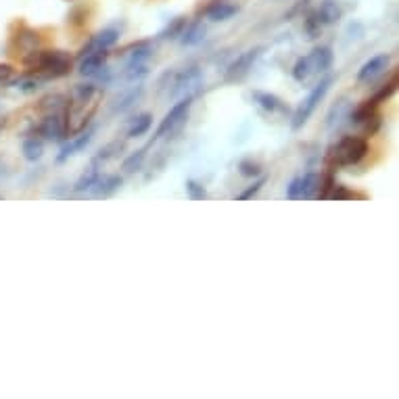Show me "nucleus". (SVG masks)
Returning <instances> with one entry per match:
<instances>
[{
    "instance_id": "nucleus-29",
    "label": "nucleus",
    "mask_w": 399,
    "mask_h": 399,
    "mask_svg": "<svg viewBox=\"0 0 399 399\" xmlns=\"http://www.w3.org/2000/svg\"><path fill=\"white\" fill-rule=\"evenodd\" d=\"M239 172L245 178H258V176H262V163L253 161V159H243L239 163Z\"/></svg>"
},
{
    "instance_id": "nucleus-15",
    "label": "nucleus",
    "mask_w": 399,
    "mask_h": 399,
    "mask_svg": "<svg viewBox=\"0 0 399 399\" xmlns=\"http://www.w3.org/2000/svg\"><path fill=\"white\" fill-rule=\"evenodd\" d=\"M322 190V176L316 172H307L299 176V201L301 199H314Z\"/></svg>"
},
{
    "instance_id": "nucleus-24",
    "label": "nucleus",
    "mask_w": 399,
    "mask_h": 399,
    "mask_svg": "<svg viewBox=\"0 0 399 399\" xmlns=\"http://www.w3.org/2000/svg\"><path fill=\"white\" fill-rule=\"evenodd\" d=\"M44 153V140L36 134L23 140V157L27 161H38Z\"/></svg>"
},
{
    "instance_id": "nucleus-16",
    "label": "nucleus",
    "mask_w": 399,
    "mask_h": 399,
    "mask_svg": "<svg viewBox=\"0 0 399 399\" xmlns=\"http://www.w3.org/2000/svg\"><path fill=\"white\" fill-rule=\"evenodd\" d=\"M253 101L267 111V113H286L288 109H286V103L282 101V99H278L276 94H272V92H262V90H255L253 92Z\"/></svg>"
},
{
    "instance_id": "nucleus-34",
    "label": "nucleus",
    "mask_w": 399,
    "mask_h": 399,
    "mask_svg": "<svg viewBox=\"0 0 399 399\" xmlns=\"http://www.w3.org/2000/svg\"><path fill=\"white\" fill-rule=\"evenodd\" d=\"M264 184H266V178H260V180H255V182H253V184H251V186H249L247 190H243V192H241V195H239L237 199H239V201H247V199L255 197V195H258V192L262 190V186H264Z\"/></svg>"
},
{
    "instance_id": "nucleus-1",
    "label": "nucleus",
    "mask_w": 399,
    "mask_h": 399,
    "mask_svg": "<svg viewBox=\"0 0 399 399\" xmlns=\"http://www.w3.org/2000/svg\"><path fill=\"white\" fill-rule=\"evenodd\" d=\"M99 101H101V90L94 84H78L74 88L67 111H65L67 136L82 132L90 124V120L99 107Z\"/></svg>"
},
{
    "instance_id": "nucleus-33",
    "label": "nucleus",
    "mask_w": 399,
    "mask_h": 399,
    "mask_svg": "<svg viewBox=\"0 0 399 399\" xmlns=\"http://www.w3.org/2000/svg\"><path fill=\"white\" fill-rule=\"evenodd\" d=\"M63 101H65V99H63L61 94H55V97H48V99H44L40 107H42L44 111H48V113H52V111H61V107H63Z\"/></svg>"
},
{
    "instance_id": "nucleus-6",
    "label": "nucleus",
    "mask_w": 399,
    "mask_h": 399,
    "mask_svg": "<svg viewBox=\"0 0 399 399\" xmlns=\"http://www.w3.org/2000/svg\"><path fill=\"white\" fill-rule=\"evenodd\" d=\"M192 101H195V97H182V99L169 109V113L163 118V122L159 124V128H157V132L153 136V140H159V138H163V136H172L174 132H178V130L186 124V120H188Z\"/></svg>"
},
{
    "instance_id": "nucleus-32",
    "label": "nucleus",
    "mask_w": 399,
    "mask_h": 399,
    "mask_svg": "<svg viewBox=\"0 0 399 399\" xmlns=\"http://www.w3.org/2000/svg\"><path fill=\"white\" fill-rule=\"evenodd\" d=\"M320 29H322V25H320L316 13L307 15V19H305V31H307V36H309V38H318V36H320Z\"/></svg>"
},
{
    "instance_id": "nucleus-31",
    "label": "nucleus",
    "mask_w": 399,
    "mask_h": 399,
    "mask_svg": "<svg viewBox=\"0 0 399 399\" xmlns=\"http://www.w3.org/2000/svg\"><path fill=\"white\" fill-rule=\"evenodd\" d=\"M328 199H335V201H343V199H364V195H356L354 190H349V188L343 186V184H332V192L328 195Z\"/></svg>"
},
{
    "instance_id": "nucleus-21",
    "label": "nucleus",
    "mask_w": 399,
    "mask_h": 399,
    "mask_svg": "<svg viewBox=\"0 0 399 399\" xmlns=\"http://www.w3.org/2000/svg\"><path fill=\"white\" fill-rule=\"evenodd\" d=\"M349 113H351V105L347 99H341L337 101V105L330 109L328 113V128H339L343 124V120H349Z\"/></svg>"
},
{
    "instance_id": "nucleus-12",
    "label": "nucleus",
    "mask_w": 399,
    "mask_h": 399,
    "mask_svg": "<svg viewBox=\"0 0 399 399\" xmlns=\"http://www.w3.org/2000/svg\"><path fill=\"white\" fill-rule=\"evenodd\" d=\"M94 132H97V128L92 126V128H84L82 132H78V136H74L67 144H63V148H61V153L57 155V163H65L69 157H74V155H78L80 150H84L90 142H92V138H94Z\"/></svg>"
},
{
    "instance_id": "nucleus-3",
    "label": "nucleus",
    "mask_w": 399,
    "mask_h": 399,
    "mask_svg": "<svg viewBox=\"0 0 399 399\" xmlns=\"http://www.w3.org/2000/svg\"><path fill=\"white\" fill-rule=\"evenodd\" d=\"M368 155V140L362 136H343L328 148V161L332 167L358 165Z\"/></svg>"
},
{
    "instance_id": "nucleus-9",
    "label": "nucleus",
    "mask_w": 399,
    "mask_h": 399,
    "mask_svg": "<svg viewBox=\"0 0 399 399\" xmlns=\"http://www.w3.org/2000/svg\"><path fill=\"white\" fill-rule=\"evenodd\" d=\"M260 57H262V48H251L239 55L226 69V82H241L243 78H247Z\"/></svg>"
},
{
    "instance_id": "nucleus-23",
    "label": "nucleus",
    "mask_w": 399,
    "mask_h": 399,
    "mask_svg": "<svg viewBox=\"0 0 399 399\" xmlns=\"http://www.w3.org/2000/svg\"><path fill=\"white\" fill-rule=\"evenodd\" d=\"M205 38V25L203 23H190L184 27L182 36H180V42L184 46H197L199 42H203Z\"/></svg>"
},
{
    "instance_id": "nucleus-26",
    "label": "nucleus",
    "mask_w": 399,
    "mask_h": 399,
    "mask_svg": "<svg viewBox=\"0 0 399 399\" xmlns=\"http://www.w3.org/2000/svg\"><path fill=\"white\" fill-rule=\"evenodd\" d=\"M184 27H186V19H184V17H176V19H172V21L159 31V40H176V38L182 36Z\"/></svg>"
},
{
    "instance_id": "nucleus-14",
    "label": "nucleus",
    "mask_w": 399,
    "mask_h": 399,
    "mask_svg": "<svg viewBox=\"0 0 399 399\" xmlns=\"http://www.w3.org/2000/svg\"><path fill=\"white\" fill-rule=\"evenodd\" d=\"M122 184H124L122 176H115V174L103 176V174H101L99 180H97V184L92 186V195L99 197V199H107V197H111L113 192H118V190L122 188Z\"/></svg>"
},
{
    "instance_id": "nucleus-4",
    "label": "nucleus",
    "mask_w": 399,
    "mask_h": 399,
    "mask_svg": "<svg viewBox=\"0 0 399 399\" xmlns=\"http://www.w3.org/2000/svg\"><path fill=\"white\" fill-rule=\"evenodd\" d=\"M332 61H335V55L328 46H318L314 48L309 55L297 59V63L293 65V78L297 82H307L312 76H318V74H324L332 67Z\"/></svg>"
},
{
    "instance_id": "nucleus-25",
    "label": "nucleus",
    "mask_w": 399,
    "mask_h": 399,
    "mask_svg": "<svg viewBox=\"0 0 399 399\" xmlns=\"http://www.w3.org/2000/svg\"><path fill=\"white\" fill-rule=\"evenodd\" d=\"M124 148V142H120V140H113V142H109V144H105L97 155H94V159H92V165H97V167H101V165H105L109 159H113V157H118L120 155V150Z\"/></svg>"
},
{
    "instance_id": "nucleus-35",
    "label": "nucleus",
    "mask_w": 399,
    "mask_h": 399,
    "mask_svg": "<svg viewBox=\"0 0 399 399\" xmlns=\"http://www.w3.org/2000/svg\"><path fill=\"white\" fill-rule=\"evenodd\" d=\"M10 67L8 65H0V82H6L8 78H10Z\"/></svg>"
},
{
    "instance_id": "nucleus-28",
    "label": "nucleus",
    "mask_w": 399,
    "mask_h": 399,
    "mask_svg": "<svg viewBox=\"0 0 399 399\" xmlns=\"http://www.w3.org/2000/svg\"><path fill=\"white\" fill-rule=\"evenodd\" d=\"M146 148H148V146H142V148H138L136 153H132L130 157H126V161L122 163L124 174H134V172L142 169V163H144V159H146Z\"/></svg>"
},
{
    "instance_id": "nucleus-30",
    "label": "nucleus",
    "mask_w": 399,
    "mask_h": 399,
    "mask_svg": "<svg viewBox=\"0 0 399 399\" xmlns=\"http://www.w3.org/2000/svg\"><path fill=\"white\" fill-rule=\"evenodd\" d=\"M186 195L192 199V201H205L207 199V190L203 184H199L197 180H186Z\"/></svg>"
},
{
    "instance_id": "nucleus-13",
    "label": "nucleus",
    "mask_w": 399,
    "mask_h": 399,
    "mask_svg": "<svg viewBox=\"0 0 399 399\" xmlns=\"http://www.w3.org/2000/svg\"><path fill=\"white\" fill-rule=\"evenodd\" d=\"M120 40V29L118 27H107L103 31H99L97 36H92L80 50V57L92 52V50H109L115 42Z\"/></svg>"
},
{
    "instance_id": "nucleus-19",
    "label": "nucleus",
    "mask_w": 399,
    "mask_h": 399,
    "mask_svg": "<svg viewBox=\"0 0 399 399\" xmlns=\"http://www.w3.org/2000/svg\"><path fill=\"white\" fill-rule=\"evenodd\" d=\"M237 13H239V6L232 4V2H214L207 8V19H211V21H228Z\"/></svg>"
},
{
    "instance_id": "nucleus-20",
    "label": "nucleus",
    "mask_w": 399,
    "mask_h": 399,
    "mask_svg": "<svg viewBox=\"0 0 399 399\" xmlns=\"http://www.w3.org/2000/svg\"><path fill=\"white\" fill-rule=\"evenodd\" d=\"M150 57H153V46L148 42H138L128 50L126 67H130V65H146Z\"/></svg>"
},
{
    "instance_id": "nucleus-22",
    "label": "nucleus",
    "mask_w": 399,
    "mask_h": 399,
    "mask_svg": "<svg viewBox=\"0 0 399 399\" xmlns=\"http://www.w3.org/2000/svg\"><path fill=\"white\" fill-rule=\"evenodd\" d=\"M99 176H101V167L90 165V167H88V169L80 176V180L74 184V192H90V190H92V186L97 184Z\"/></svg>"
},
{
    "instance_id": "nucleus-18",
    "label": "nucleus",
    "mask_w": 399,
    "mask_h": 399,
    "mask_svg": "<svg viewBox=\"0 0 399 399\" xmlns=\"http://www.w3.org/2000/svg\"><path fill=\"white\" fill-rule=\"evenodd\" d=\"M341 15H343V10L335 0H324L316 10V17H318L320 25H335L341 19Z\"/></svg>"
},
{
    "instance_id": "nucleus-11",
    "label": "nucleus",
    "mask_w": 399,
    "mask_h": 399,
    "mask_svg": "<svg viewBox=\"0 0 399 399\" xmlns=\"http://www.w3.org/2000/svg\"><path fill=\"white\" fill-rule=\"evenodd\" d=\"M389 63H391V57L385 52V55H377L372 57L370 61H366L360 71H358V82L360 84H372L377 82L387 69H389Z\"/></svg>"
},
{
    "instance_id": "nucleus-17",
    "label": "nucleus",
    "mask_w": 399,
    "mask_h": 399,
    "mask_svg": "<svg viewBox=\"0 0 399 399\" xmlns=\"http://www.w3.org/2000/svg\"><path fill=\"white\" fill-rule=\"evenodd\" d=\"M142 92H144V88H142L140 84L134 86V88H130V90H126V92H122V94L113 101V105H111V113H124V111H128L130 107H134V105L140 101Z\"/></svg>"
},
{
    "instance_id": "nucleus-2",
    "label": "nucleus",
    "mask_w": 399,
    "mask_h": 399,
    "mask_svg": "<svg viewBox=\"0 0 399 399\" xmlns=\"http://www.w3.org/2000/svg\"><path fill=\"white\" fill-rule=\"evenodd\" d=\"M23 61L40 76V80L63 78L71 71V55L65 50H34Z\"/></svg>"
},
{
    "instance_id": "nucleus-7",
    "label": "nucleus",
    "mask_w": 399,
    "mask_h": 399,
    "mask_svg": "<svg viewBox=\"0 0 399 399\" xmlns=\"http://www.w3.org/2000/svg\"><path fill=\"white\" fill-rule=\"evenodd\" d=\"M169 97L178 99V97H195V90L201 86L203 82V74L199 67H188L184 71H174L169 78Z\"/></svg>"
},
{
    "instance_id": "nucleus-27",
    "label": "nucleus",
    "mask_w": 399,
    "mask_h": 399,
    "mask_svg": "<svg viewBox=\"0 0 399 399\" xmlns=\"http://www.w3.org/2000/svg\"><path fill=\"white\" fill-rule=\"evenodd\" d=\"M150 126H153V115H150V113L138 115L132 124H130V128H128V138H140V136H144V134L150 130Z\"/></svg>"
},
{
    "instance_id": "nucleus-5",
    "label": "nucleus",
    "mask_w": 399,
    "mask_h": 399,
    "mask_svg": "<svg viewBox=\"0 0 399 399\" xmlns=\"http://www.w3.org/2000/svg\"><path fill=\"white\" fill-rule=\"evenodd\" d=\"M332 78H324L318 86H314V90L297 105V109H295V113H293V120H290V128L293 130H301L307 122H309V118H312V113L316 111V107L322 103V99L326 97V92L330 90V86H332Z\"/></svg>"
},
{
    "instance_id": "nucleus-8",
    "label": "nucleus",
    "mask_w": 399,
    "mask_h": 399,
    "mask_svg": "<svg viewBox=\"0 0 399 399\" xmlns=\"http://www.w3.org/2000/svg\"><path fill=\"white\" fill-rule=\"evenodd\" d=\"M107 50H92V52H88V55H84L82 57V61H80V67H78V71H80V76H84V78H105V80H109V69H107Z\"/></svg>"
},
{
    "instance_id": "nucleus-10",
    "label": "nucleus",
    "mask_w": 399,
    "mask_h": 399,
    "mask_svg": "<svg viewBox=\"0 0 399 399\" xmlns=\"http://www.w3.org/2000/svg\"><path fill=\"white\" fill-rule=\"evenodd\" d=\"M36 134L42 140H52V142H61L67 136V128H65V115H61L59 111L46 113V118L38 124Z\"/></svg>"
}]
</instances>
